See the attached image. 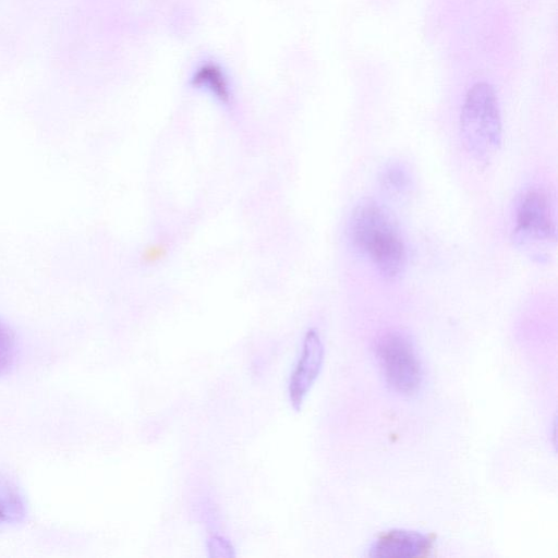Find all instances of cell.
Segmentation results:
<instances>
[{
	"instance_id": "6da1fadb",
	"label": "cell",
	"mask_w": 558,
	"mask_h": 558,
	"mask_svg": "<svg viewBox=\"0 0 558 558\" xmlns=\"http://www.w3.org/2000/svg\"><path fill=\"white\" fill-rule=\"evenodd\" d=\"M348 234L352 246L386 280L398 279L405 270L408 250L392 214L371 197L353 207Z\"/></svg>"
},
{
	"instance_id": "7a4b0ae2",
	"label": "cell",
	"mask_w": 558,
	"mask_h": 558,
	"mask_svg": "<svg viewBox=\"0 0 558 558\" xmlns=\"http://www.w3.org/2000/svg\"><path fill=\"white\" fill-rule=\"evenodd\" d=\"M468 150L477 159L494 155L501 145V119L493 87L477 83L466 93L460 119Z\"/></svg>"
},
{
	"instance_id": "3957f363",
	"label": "cell",
	"mask_w": 558,
	"mask_h": 558,
	"mask_svg": "<svg viewBox=\"0 0 558 558\" xmlns=\"http://www.w3.org/2000/svg\"><path fill=\"white\" fill-rule=\"evenodd\" d=\"M513 240L539 255L556 242L555 205L550 192L542 185L526 187L517 201Z\"/></svg>"
},
{
	"instance_id": "277c9868",
	"label": "cell",
	"mask_w": 558,
	"mask_h": 558,
	"mask_svg": "<svg viewBox=\"0 0 558 558\" xmlns=\"http://www.w3.org/2000/svg\"><path fill=\"white\" fill-rule=\"evenodd\" d=\"M376 356L386 385L396 393L412 396L423 383V369L412 341L402 332L388 331L376 344Z\"/></svg>"
},
{
	"instance_id": "5b68a950",
	"label": "cell",
	"mask_w": 558,
	"mask_h": 558,
	"mask_svg": "<svg viewBox=\"0 0 558 558\" xmlns=\"http://www.w3.org/2000/svg\"><path fill=\"white\" fill-rule=\"evenodd\" d=\"M324 344L316 329L305 333L301 355L289 383L291 404L299 409L316 380L324 361Z\"/></svg>"
},
{
	"instance_id": "8992f818",
	"label": "cell",
	"mask_w": 558,
	"mask_h": 558,
	"mask_svg": "<svg viewBox=\"0 0 558 558\" xmlns=\"http://www.w3.org/2000/svg\"><path fill=\"white\" fill-rule=\"evenodd\" d=\"M433 539L420 532L393 529L381 533L369 548V556L418 558L429 555Z\"/></svg>"
},
{
	"instance_id": "52a82bcc",
	"label": "cell",
	"mask_w": 558,
	"mask_h": 558,
	"mask_svg": "<svg viewBox=\"0 0 558 558\" xmlns=\"http://www.w3.org/2000/svg\"><path fill=\"white\" fill-rule=\"evenodd\" d=\"M25 513V501L19 487L0 475V529L19 523Z\"/></svg>"
},
{
	"instance_id": "ba28073f",
	"label": "cell",
	"mask_w": 558,
	"mask_h": 558,
	"mask_svg": "<svg viewBox=\"0 0 558 558\" xmlns=\"http://www.w3.org/2000/svg\"><path fill=\"white\" fill-rule=\"evenodd\" d=\"M379 180L385 191L397 196H402L408 193L412 185V179L408 169L400 162L386 165L380 173Z\"/></svg>"
},
{
	"instance_id": "9c48e42d",
	"label": "cell",
	"mask_w": 558,
	"mask_h": 558,
	"mask_svg": "<svg viewBox=\"0 0 558 558\" xmlns=\"http://www.w3.org/2000/svg\"><path fill=\"white\" fill-rule=\"evenodd\" d=\"M16 357V340L13 331L0 320V377L12 368Z\"/></svg>"
}]
</instances>
